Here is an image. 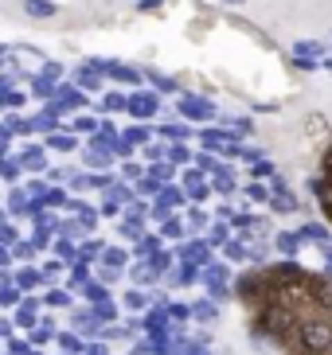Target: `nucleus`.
I'll return each mask as SVG.
<instances>
[{"instance_id": "obj_1", "label": "nucleus", "mask_w": 332, "mask_h": 355, "mask_svg": "<svg viewBox=\"0 0 332 355\" xmlns=\"http://www.w3.org/2000/svg\"><path fill=\"white\" fill-rule=\"evenodd\" d=\"M235 301L254 344L281 355H332V273L266 261L235 277Z\"/></svg>"}, {"instance_id": "obj_2", "label": "nucleus", "mask_w": 332, "mask_h": 355, "mask_svg": "<svg viewBox=\"0 0 332 355\" xmlns=\"http://www.w3.org/2000/svg\"><path fill=\"white\" fill-rule=\"evenodd\" d=\"M309 188H313V199H317L324 223L332 227V137H329V145L321 148V160H317V172L309 176Z\"/></svg>"}, {"instance_id": "obj_3", "label": "nucleus", "mask_w": 332, "mask_h": 355, "mask_svg": "<svg viewBox=\"0 0 332 355\" xmlns=\"http://www.w3.org/2000/svg\"><path fill=\"white\" fill-rule=\"evenodd\" d=\"M160 114V94H156L153 86H137L125 94V117H133V121H153Z\"/></svg>"}, {"instance_id": "obj_4", "label": "nucleus", "mask_w": 332, "mask_h": 355, "mask_svg": "<svg viewBox=\"0 0 332 355\" xmlns=\"http://www.w3.org/2000/svg\"><path fill=\"white\" fill-rule=\"evenodd\" d=\"M176 114L184 121H196V125H215L219 121V110L211 98H199V94H180L176 98Z\"/></svg>"}, {"instance_id": "obj_5", "label": "nucleus", "mask_w": 332, "mask_h": 355, "mask_svg": "<svg viewBox=\"0 0 332 355\" xmlns=\"http://www.w3.org/2000/svg\"><path fill=\"white\" fill-rule=\"evenodd\" d=\"M43 105H51L59 117H71V114H83L86 105H90V94L78 90L74 83H59V86H55V98H51V102H43Z\"/></svg>"}, {"instance_id": "obj_6", "label": "nucleus", "mask_w": 332, "mask_h": 355, "mask_svg": "<svg viewBox=\"0 0 332 355\" xmlns=\"http://www.w3.org/2000/svg\"><path fill=\"white\" fill-rule=\"evenodd\" d=\"M74 86L86 90V94H102V90H106V71H98L94 63L78 67V71H74Z\"/></svg>"}, {"instance_id": "obj_7", "label": "nucleus", "mask_w": 332, "mask_h": 355, "mask_svg": "<svg viewBox=\"0 0 332 355\" xmlns=\"http://www.w3.org/2000/svg\"><path fill=\"white\" fill-rule=\"evenodd\" d=\"M94 67H98V71H106V78H114V83L133 86V90H137L141 83H145V74H141V71H133V67H125V63H102V59H98Z\"/></svg>"}, {"instance_id": "obj_8", "label": "nucleus", "mask_w": 332, "mask_h": 355, "mask_svg": "<svg viewBox=\"0 0 332 355\" xmlns=\"http://www.w3.org/2000/svg\"><path fill=\"white\" fill-rule=\"evenodd\" d=\"M16 160H20V168L43 172V168H47V145H24L20 153H16Z\"/></svg>"}, {"instance_id": "obj_9", "label": "nucleus", "mask_w": 332, "mask_h": 355, "mask_svg": "<svg viewBox=\"0 0 332 355\" xmlns=\"http://www.w3.org/2000/svg\"><path fill=\"white\" fill-rule=\"evenodd\" d=\"M43 145H47V153H74V148H78V137L63 125V129H55V133H47Z\"/></svg>"}, {"instance_id": "obj_10", "label": "nucleus", "mask_w": 332, "mask_h": 355, "mask_svg": "<svg viewBox=\"0 0 332 355\" xmlns=\"http://www.w3.org/2000/svg\"><path fill=\"white\" fill-rule=\"evenodd\" d=\"M20 4H24V16H31V20H55L59 16L55 0H20Z\"/></svg>"}, {"instance_id": "obj_11", "label": "nucleus", "mask_w": 332, "mask_h": 355, "mask_svg": "<svg viewBox=\"0 0 332 355\" xmlns=\"http://www.w3.org/2000/svg\"><path fill=\"white\" fill-rule=\"evenodd\" d=\"M270 207L274 211H297V199L290 196V188L281 180H274V188H270Z\"/></svg>"}, {"instance_id": "obj_12", "label": "nucleus", "mask_w": 332, "mask_h": 355, "mask_svg": "<svg viewBox=\"0 0 332 355\" xmlns=\"http://www.w3.org/2000/svg\"><path fill=\"white\" fill-rule=\"evenodd\" d=\"M67 129H71L74 137H94V129H98V117H90V114H71V117H67Z\"/></svg>"}, {"instance_id": "obj_13", "label": "nucleus", "mask_w": 332, "mask_h": 355, "mask_svg": "<svg viewBox=\"0 0 332 355\" xmlns=\"http://www.w3.org/2000/svg\"><path fill=\"white\" fill-rule=\"evenodd\" d=\"M83 157H86V164H90V168H98V172L114 164V153H110V148H102V145H94V141L86 145V153H83Z\"/></svg>"}, {"instance_id": "obj_14", "label": "nucleus", "mask_w": 332, "mask_h": 355, "mask_svg": "<svg viewBox=\"0 0 332 355\" xmlns=\"http://www.w3.org/2000/svg\"><path fill=\"white\" fill-rule=\"evenodd\" d=\"M98 110H102V114H125V90H102Z\"/></svg>"}, {"instance_id": "obj_15", "label": "nucleus", "mask_w": 332, "mask_h": 355, "mask_svg": "<svg viewBox=\"0 0 332 355\" xmlns=\"http://www.w3.org/2000/svg\"><path fill=\"white\" fill-rule=\"evenodd\" d=\"M153 133L165 137V141H192V137H196V129H188V125H180V121H172V125H156Z\"/></svg>"}, {"instance_id": "obj_16", "label": "nucleus", "mask_w": 332, "mask_h": 355, "mask_svg": "<svg viewBox=\"0 0 332 355\" xmlns=\"http://www.w3.org/2000/svg\"><path fill=\"white\" fill-rule=\"evenodd\" d=\"M153 129H149V121H133V125H129V129H125V141H129V145H149V141H153Z\"/></svg>"}, {"instance_id": "obj_17", "label": "nucleus", "mask_w": 332, "mask_h": 355, "mask_svg": "<svg viewBox=\"0 0 332 355\" xmlns=\"http://www.w3.org/2000/svg\"><path fill=\"white\" fill-rule=\"evenodd\" d=\"M55 86H59V83L43 78V74H31V94L40 98V102H51V98H55Z\"/></svg>"}, {"instance_id": "obj_18", "label": "nucleus", "mask_w": 332, "mask_h": 355, "mask_svg": "<svg viewBox=\"0 0 332 355\" xmlns=\"http://www.w3.org/2000/svg\"><path fill=\"white\" fill-rule=\"evenodd\" d=\"M149 86H153L156 94H176V78H168V74H156V71H145Z\"/></svg>"}, {"instance_id": "obj_19", "label": "nucleus", "mask_w": 332, "mask_h": 355, "mask_svg": "<svg viewBox=\"0 0 332 355\" xmlns=\"http://www.w3.org/2000/svg\"><path fill=\"white\" fill-rule=\"evenodd\" d=\"M165 160H172V164H188V160H196V153L188 148V141H176V145H168Z\"/></svg>"}, {"instance_id": "obj_20", "label": "nucleus", "mask_w": 332, "mask_h": 355, "mask_svg": "<svg viewBox=\"0 0 332 355\" xmlns=\"http://www.w3.org/2000/svg\"><path fill=\"white\" fill-rule=\"evenodd\" d=\"M35 313H40V304L24 301L20 309H16V324H20V328H31V324H35Z\"/></svg>"}, {"instance_id": "obj_21", "label": "nucleus", "mask_w": 332, "mask_h": 355, "mask_svg": "<svg viewBox=\"0 0 332 355\" xmlns=\"http://www.w3.org/2000/svg\"><path fill=\"white\" fill-rule=\"evenodd\" d=\"M293 55H305V59H321V55H324V43H317V40H301L297 47H293Z\"/></svg>"}, {"instance_id": "obj_22", "label": "nucleus", "mask_w": 332, "mask_h": 355, "mask_svg": "<svg viewBox=\"0 0 332 355\" xmlns=\"http://www.w3.org/2000/svg\"><path fill=\"white\" fill-rule=\"evenodd\" d=\"M40 282H43L40 270H20V277H16V285H20V289H35Z\"/></svg>"}, {"instance_id": "obj_23", "label": "nucleus", "mask_w": 332, "mask_h": 355, "mask_svg": "<svg viewBox=\"0 0 332 355\" xmlns=\"http://www.w3.org/2000/svg\"><path fill=\"white\" fill-rule=\"evenodd\" d=\"M247 196L258 199V203H270V188H266V184H258V180H250V184H247Z\"/></svg>"}, {"instance_id": "obj_24", "label": "nucleus", "mask_w": 332, "mask_h": 355, "mask_svg": "<svg viewBox=\"0 0 332 355\" xmlns=\"http://www.w3.org/2000/svg\"><path fill=\"white\" fill-rule=\"evenodd\" d=\"M12 83H16L12 74H0V110H8V94H12V90H16V86H12Z\"/></svg>"}, {"instance_id": "obj_25", "label": "nucleus", "mask_w": 332, "mask_h": 355, "mask_svg": "<svg viewBox=\"0 0 332 355\" xmlns=\"http://www.w3.org/2000/svg\"><path fill=\"white\" fill-rule=\"evenodd\" d=\"M297 246H301V239H297V234H278V250L297 254Z\"/></svg>"}, {"instance_id": "obj_26", "label": "nucleus", "mask_w": 332, "mask_h": 355, "mask_svg": "<svg viewBox=\"0 0 332 355\" xmlns=\"http://www.w3.org/2000/svg\"><path fill=\"white\" fill-rule=\"evenodd\" d=\"M160 234H168V239H180V234H184V227H180V219H165Z\"/></svg>"}, {"instance_id": "obj_27", "label": "nucleus", "mask_w": 332, "mask_h": 355, "mask_svg": "<svg viewBox=\"0 0 332 355\" xmlns=\"http://www.w3.org/2000/svg\"><path fill=\"white\" fill-rule=\"evenodd\" d=\"M40 74H43V78H51V83H59V78H63V67H59V63H43Z\"/></svg>"}, {"instance_id": "obj_28", "label": "nucleus", "mask_w": 332, "mask_h": 355, "mask_svg": "<svg viewBox=\"0 0 332 355\" xmlns=\"http://www.w3.org/2000/svg\"><path fill=\"white\" fill-rule=\"evenodd\" d=\"M293 67H297V71H317V59H305V55H293Z\"/></svg>"}, {"instance_id": "obj_29", "label": "nucleus", "mask_w": 332, "mask_h": 355, "mask_svg": "<svg viewBox=\"0 0 332 355\" xmlns=\"http://www.w3.org/2000/svg\"><path fill=\"white\" fill-rule=\"evenodd\" d=\"M24 102H28L24 90H12V94H8V110H24Z\"/></svg>"}, {"instance_id": "obj_30", "label": "nucleus", "mask_w": 332, "mask_h": 355, "mask_svg": "<svg viewBox=\"0 0 332 355\" xmlns=\"http://www.w3.org/2000/svg\"><path fill=\"white\" fill-rule=\"evenodd\" d=\"M59 344L67 347V352H83V344H78V336H59Z\"/></svg>"}, {"instance_id": "obj_31", "label": "nucleus", "mask_w": 332, "mask_h": 355, "mask_svg": "<svg viewBox=\"0 0 332 355\" xmlns=\"http://www.w3.org/2000/svg\"><path fill=\"white\" fill-rule=\"evenodd\" d=\"M122 261H125V250H117V246L106 250V266H122Z\"/></svg>"}, {"instance_id": "obj_32", "label": "nucleus", "mask_w": 332, "mask_h": 355, "mask_svg": "<svg viewBox=\"0 0 332 355\" xmlns=\"http://www.w3.org/2000/svg\"><path fill=\"white\" fill-rule=\"evenodd\" d=\"M254 176H262V180L274 176V164H270V160H258V164H254Z\"/></svg>"}, {"instance_id": "obj_33", "label": "nucleus", "mask_w": 332, "mask_h": 355, "mask_svg": "<svg viewBox=\"0 0 332 355\" xmlns=\"http://www.w3.org/2000/svg\"><path fill=\"white\" fill-rule=\"evenodd\" d=\"M86 297H90V301H102V297H106V289H102V285H86Z\"/></svg>"}, {"instance_id": "obj_34", "label": "nucleus", "mask_w": 332, "mask_h": 355, "mask_svg": "<svg viewBox=\"0 0 332 355\" xmlns=\"http://www.w3.org/2000/svg\"><path fill=\"white\" fill-rule=\"evenodd\" d=\"M227 258H231V261H242L247 254H242V246H239V242H231V246H227Z\"/></svg>"}, {"instance_id": "obj_35", "label": "nucleus", "mask_w": 332, "mask_h": 355, "mask_svg": "<svg viewBox=\"0 0 332 355\" xmlns=\"http://www.w3.org/2000/svg\"><path fill=\"white\" fill-rule=\"evenodd\" d=\"M122 176H129V180H141V168H137V164H125V168H122Z\"/></svg>"}, {"instance_id": "obj_36", "label": "nucleus", "mask_w": 332, "mask_h": 355, "mask_svg": "<svg viewBox=\"0 0 332 355\" xmlns=\"http://www.w3.org/2000/svg\"><path fill=\"white\" fill-rule=\"evenodd\" d=\"M153 8H160V0H141L137 4V12H153Z\"/></svg>"}, {"instance_id": "obj_37", "label": "nucleus", "mask_w": 332, "mask_h": 355, "mask_svg": "<svg viewBox=\"0 0 332 355\" xmlns=\"http://www.w3.org/2000/svg\"><path fill=\"white\" fill-rule=\"evenodd\" d=\"M219 4H227V8H239V4H247V0H219Z\"/></svg>"}, {"instance_id": "obj_38", "label": "nucleus", "mask_w": 332, "mask_h": 355, "mask_svg": "<svg viewBox=\"0 0 332 355\" xmlns=\"http://www.w3.org/2000/svg\"><path fill=\"white\" fill-rule=\"evenodd\" d=\"M0 266H8V250H0Z\"/></svg>"}]
</instances>
